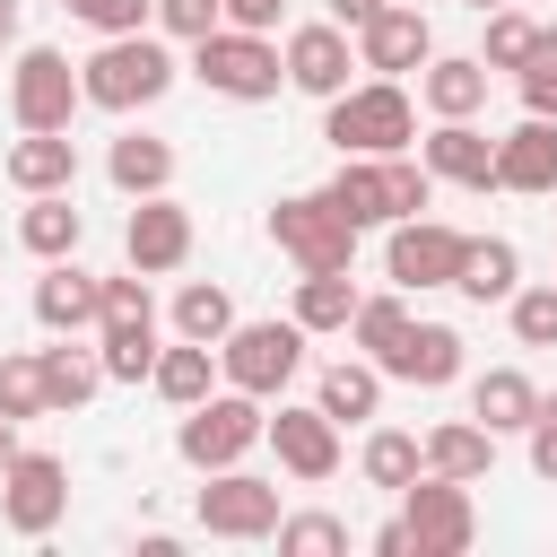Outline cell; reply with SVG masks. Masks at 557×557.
Returning <instances> with one entry per match:
<instances>
[{
	"label": "cell",
	"instance_id": "obj_1",
	"mask_svg": "<svg viewBox=\"0 0 557 557\" xmlns=\"http://www.w3.org/2000/svg\"><path fill=\"white\" fill-rule=\"evenodd\" d=\"M174 87V52L139 26V35H104L87 61H78V96L104 104V113H131V104H157Z\"/></svg>",
	"mask_w": 557,
	"mask_h": 557
},
{
	"label": "cell",
	"instance_id": "obj_2",
	"mask_svg": "<svg viewBox=\"0 0 557 557\" xmlns=\"http://www.w3.org/2000/svg\"><path fill=\"white\" fill-rule=\"evenodd\" d=\"M322 139L339 157H400L418 139V113L400 96V78H366V87H339L331 113H322Z\"/></svg>",
	"mask_w": 557,
	"mask_h": 557
},
{
	"label": "cell",
	"instance_id": "obj_3",
	"mask_svg": "<svg viewBox=\"0 0 557 557\" xmlns=\"http://www.w3.org/2000/svg\"><path fill=\"white\" fill-rule=\"evenodd\" d=\"M191 70H200L218 96H235V104H261V96H278V78H287L278 44L252 35V26H218V35H200V44H191Z\"/></svg>",
	"mask_w": 557,
	"mask_h": 557
},
{
	"label": "cell",
	"instance_id": "obj_4",
	"mask_svg": "<svg viewBox=\"0 0 557 557\" xmlns=\"http://www.w3.org/2000/svg\"><path fill=\"white\" fill-rule=\"evenodd\" d=\"M261 418H270V409H261L252 392H209V400L183 409V435H174V444H183L191 470H235V461L261 444Z\"/></svg>",
	"mask_w": 557,
	"mask_h": 557
},
{
	"label": "cell",
	"instance_id": "obj_5",
	"mask_svg": "<svg viewBox=\"0 0 557 557\" xmlns=\"http://www.w3.org/2000/svg\"><path fill=\"white\" fill-rule=\"evenodd\" d=\"M400 522H409V548L418 557H461L479 540V513H470V479H435L418 470L400 487Z\"/></svg>",
	"mask_w": 557,
	"mask_h": 557
},
{
	"label": "cell",
	"instance_id": "obj_6",
	"mask_svg": "<svg viewBox=\"0 0 557 557\" xmlns=\"http://www.w3.org/2000/svg\"><path fill=\"white\" fill-rule=\"evenodd\" d=\"M218 366H226L235 392L270 400V392H287V374L305 366V331H296V322H235V331L218 339Z\"/></svg>",
	"mask_w": 557,
	"mask_h": 557
},
{
	"label": "cell",
	"instance_id": "obj_7",
	"mask_svg": "<svg viewBox=\"0 0 557 557\" xmlns=\"http://www.w3.org/2000/svg\"><path fill=\"white\" fill-rule=\"evenodd\" d=\"M78 104H87V96H78L70 52L26 44V52H17V70H9V113H17V131H70V113H78Z\"/></svg>",
	"mask_w": 557,
	"mask_h": 557
},
{
	"label": "cell",
	"instance_id": "obj_8",
	"mask_svg": "<svg viewBox=\"0 0 557 557\" xmlns=\"http://www.w3.org/2000/svg\"><path fill=\"white\" fill-rule=\"evenodd\" d=\"M270 235H278V252H287L296 270H348V261H357V226H348L322 191L278 200V209H270Z\"/></svg>",
	"mask_w": 557,
	"mask_h": 557
},
{
	"label": "cell",
	"instance_id": "obj_9",
	"mask_svg": "<svg viewBox=\"0 0 557 557\" xmlns=\"http://www.w3.org/2000/svg\"><path fill=\"white\" fill-rule=\"evenodd\" d=\"M191 513H200L209 540H270V531H278V487L235 461V470H209V487H200Z\"/></svg>",
	"mask_w": 557,
	"mask_h": 557
},
{
	"label": "cell",
	"instance_id": "obj_10",
	"mask_svg": "<svg viewBox=\"0 0 557 557\" xmlns=\"http://www.w3.org/2000/svg\"><path fill=\"white\" fill-rule=\"evenodd\" d=\"M0 513H9L17 540H44V531L70 513V470H61L52 453H26V444H17V461L0 470Z\"/></svg>",
	"mask_w": 557,
	"mask_h": 557
},
{
	"label": "cell",
	"instance_id": "obj_11",
	"mask_svg": "<svg viewBox=\"0 0 557 557\" xmlns=\"http://www.w3.org/2000/svg\"><path fill=\"white\" fill-rule=\"evenodd\" d=\"M122 252H131V270H139V278L183 270V261H191V209H183V200H165V191H148V200L131 209V226H122Z\"/></svg>",
	"mask_w": 557,
	"mask_h": 557
},
{
	"label": "cell",
	"instance_id": "obj_12",
	"mask_svg": "<svg viewBox=\"0 0 557 557\" xmlns=\"http://www.w3.org/2000/svg\"><path fill=\"white\" fill-rule=\"evenodd\" d=\"M461 226H444V218H400L392 226V278L400 287H453V270H461Z\"/></svg>",
	"mask_w": 557,
	"mask_h": 557
},
{
	"label": "cell",
	"instance_id": "obj_13",
	"mask_svg": "<svg viewBox=\"0 0 557 557\" xmlns=\"http://www.w3.org/2000/svg\"><path fill=\"white\" fill-rule=\"evenodd\" d=\"M426 52H435V26H426L418 9H400V0H383V9L357 26V61H366V70H383V78L426 70Z\"/></svg>",
	"mask_w": 557,
	"mask_h": 557
},
{
	"label": "cell",
	"instance_id": "obj_14",
	"mask_svg": "<svg viewBox=\"0 0 557 557\" xmlns=\"http://www.w3.org/2000/svg\"><path fill=\"white\" fill-rule=\"evenodd\" d=\"M261 435L278 444L287 479H331L339 470V418H322V409H287L278 400V418H261Z\"/></svg>",
	"mask_w": 557,
	"mask_h": 557
},
{
	"label": "cell",
	"instance_id": "obj_15",
	"mask_svg": "<svg viewBox=\"0 0 557 557\" xmlns=\"http://www.w3.org/2000/svg\"><path fill=\"white\" fill-rule=\"evenodd\" d=\"M496 191H557V122L548 113H522L496 139Z\"/></svg>",
	"mask_w": 557,
	"mask_h": 557
},
{
	"label": "cell",
	"instance_id": "obj_16",
	"mask_svg": "<svg viewBox=\"0 0 557 557\" xmlns=\"http://www.w3.org/2000/svg\"><path fill=\"white\" fill-rule=\"evenodd\" d=\"M374 366H383V374H400V383H418V392H435V383H453V374H461V331H453V322H409V331H400V348H383Z\"/></svg>",
	"mask_w": 557,
	"mask_h": 557
},
{
	"label": "cell",
	"instance_id": "obj_17",
	"mask_svg": "<svg viewBox=\"0 0 557 557\" xmlns=\"http://www.w3.org/2000/svg\"><path fill=\"white\" fill-rule=\"evenodd\" d=\"M278 61H287V87H305V96L331 104L348 87V26H296Z\"/></svg>",
	"mask_w": 557,
	"mask_h": 557
},
{
	"label": "cell",
	"instance_id": "obj_18",
	"mask_svg": "<svg viewBox=\"0 0 557 557\" xmlns=\"http://www.w3.org/2000/svg\"><path fill=\"white\" fill-rule=\"evenodd\" d=\"M426 174H435V183H461V191H487V183H496V139H487L479 122H435Z\"/></svg>",
	"mask_w": 557,
	"mask_h": 557
},
{
	"label": "cell",
	"instance_id": "obj_19",
	"mask_svg": "<svg viewBox=\"0 0 557 557\" xmlns=\"http://www.w3.org/2000/svg\"><path fill=\"white\" fill-rule=\"evenodd\" d=\"M418 96L435 104V122H470V113L487 104V61H479V52H453V61H435V52H426Z\"/></svg>",
	"mask_w": 557,
	"mask_h": 557
},
{
	"label": "cell",
	"instance_id": "obj_20",
	"mask_svg": "<svg viewBox=\"0 0 557 557\" xmlns=\"http://www.w3.org/2000/svg\"><path fill=\"white\" fill-rule=\"evenodd\" d=\"M9 183L17 191H70L78 183V139L70 131H26L9 148Z\"/></svg>",
	"mask_w": 557,
	"mask_h": 557
},
{
	"label": "cell",
	"instance_id": "obj_21",
	"mask_svg": "<svg viewBox=\"0 0 557 557\" xmlns=\"http://www.w3.org/2000/svg\"><path fill=\"white\" fill-rule=\"evenodd\" d=\"M453 287H461L470 305H505V296L522 287V252H513L505 235H470V244H461V270H453Z\"/></svg>",
	"mask_w": 557,
	"mask_h": 557
},
{
	"label": "cell",
	"instance_id": "obj_22",
	"mask_svg": "<svg viewBox=\"0 0 557 557\" xmlns=\"http://www.w3.org/2000/svg\"><path fill=\"white\" fill-rule=\"evenodd\" d=\"M322 200L348 226H392V191H383V157H339V174L322 183Z\"/></svg>",
	"mask_w": 557,
	"mask_h": 557
},
{
	"label": "cell",
	"instance_id": "obj_23",
	"mask_svg": "<svg viewBox=\"0 0 557 557\" xmlns=\"http://www.w3.org/2000/svg\"><path fill=\"white\" fill-rule=\"evenodd\" d=\"M78 235H87V218H78V200H70V191H26L17 244H26L35 261H61V252H78Z\"/></svg>",
	"mask_w": 557,
	"mask_h": 557
},
{
	"label": "cell",
	"instance_id": "obj_24",
	"mask_svg": "<svg viewBox=\"0 0 557 557\" xmlns=\"http://www.w3.org/2000/svg\"><path fill=\"white\" fill-rule=\"evenodd\" d=\"M35 322H44V331H87V322H96V278H87L70 252L35 278Z\"/></svg>",
	"mask_w": 557,
	"mask_h": 557
},
{
	"label": "cell",
	"instance_id": "obj_25",
	"mask_svg": "<svg viewBox=\"0 0 557 557\" xmlns=\"http://www.w3.org/2000/svg\"><path fill=\"white\" fill-rule=\"evenodd\" d=\"M313 409L322 418H374L383 409V366L374 357H339V366H322V392H313Z\"/></svg>",
	"mask_w": 557,
	"mask_h": 557
},
{
	"label": "cell",
	"instance_id": "obj_26",
	"mask_svg": "<svg viewBox=\"0 0 557 557\" xmlns=\"http://www.w3.org/2000/svg\"><path fill=\"white\" fill-rule=\"evenodd\" d=\"M531 409H540V392H531V374H522V366H496V374H479V383H470V418H479L487 435L531 426Z\"/></svg>",
	"mask_w": 557,
	"mask_h": 557
},
{
	"label": "cell",
	"instance_id": "obj_27",
	"mask_svg": "<svg viewBox=\"0 0 557 557\" xmlns=\"http://www.w3.org/2000/svg\"><path fill=\"white\" fill-rule=\"evenodd\" d=\"M418 453H426V470H435V479H487V461H496V435H487L479 418H444V426H435Z\"/></svg>",
	"mask_w": 557,
	"mask_h": 557
},
{
	"label": "cell",
	"instance_id": "obj_28",
	"mask_svg": "<svg viewBox=\"0 0 557 557\" xmlns=\"http://www.w3.org/2000/svg\"><path fill=\"white\" fill-rule=\"evenodd\" d=\"M104 174H113L131 200H148V191H165V183H174V148H165V139H148V131H122V139H113V157H104Z\"/></svg>",
	"mask_w": 557,
	"mask_h": 557
},
{
	"label": "cell",
	"instance_id": "obj_29",
	"mask_svg": "<svg viewBox=\"0 0 557 557\" xmlns=\"http://www.w3.org/2000/svg\"><path fill=\"white\" fill-rule=\"evenodd\" d=\"M348 313H357V287H348V270H305L296 278V331L313 339V331H348Z\"/></svg>",
	"mask_w": 557,
	"mask_h": 557
},
{
	"label": "cell",
	"instance_id": "obj_30",
	"mask_svg": "<svg viewBox=\"0 0 557 557\" xmlns=\"http://www.w3.org/2000/svg\"><path fill=\"white\" fill-rule=\"evenodd\" d=\"M35 366H44V409H87L104 383V366L87 348H70V331H61V348H35Z\"/></svg>",
	"mask_w": 557,
	"mask_h": 557
},
{
	"label": "cell",
	"instance_id": "obj_31",
	"mask_svg": "<svg viewBox=\"0 0 557 557\" xmlns=\"http://www.w3.org/2000/svg\"><path fill=\"white\" fill-rule=\"evenodd\" d=\"M209 374H218V348H200V339H183V348H157V366H148L157 400H174V409L209 400Z\"/></svg>",
	"mask_w": 557,
	"mask_h": 557
},
{
	"label": "cell",
	"instance_id": "obj_32",
	"mask_svg": "<svg viewBox=\"0 0 557 557\" xmlns=\"http://www.w3.org/2000/svg\"><path fill=\"white\" fill-rule=\"evenodd\" d=\"M174 331H183V339H200V348H218V339L235 331V296H226V287H209V278H191V287L174 296Z\"/></svg>",
	"mask_w": 557,
	"mask_h": 557
},
{
	"label": "cell",
	"instance_id": "obj_33",
	"mask_svg": "<svg viewBox=\"0 0 557 557\" xmlns=\"http://www.w3.org/2000/svg\"><path fill=\"white\" fill-rule=\"evenodd\" d=\"M96 331H157V305H148V278H96Z\"/></svg>",
	"mask_w": 557,
	"mask_h": 557
},
{
	"label": "cell",
	"instance_id": "obj_34",
	"mask_svg": "<svg viewBox=\"0 0 557 557\" xmlns=\"http://www.w3.org/2000/svg\"><path fill=\"white\" fill-rule=\"evenodd\" d=\"M418 470H426L418 435H400V426H374V435H366V479H374V487H409Z\"/></svg>",
	"mask_w": 557,
	"mask_h": 557
},
{
	"label": "cell",
	"instance_id": "obj_35",
	"mask_svg": "<svg viewBox=\"0 0 557 557\" xmlns=\"http://www.w3.org/2000/svg\"><path fill=\"white\" fill-rule=\"evenodd\" d=\"M348 331H357V348H366V357H383V348H400V331H409V305H400V296H357Z\"/></svg>",
	"mask_w": 557,
	"mask_h": 557
},
{
	"label": "cell",
	"instance_id": "obj_36",
	"mask_svg": "<svg viewBox=\"0 0 557 557\" xmlns=\"http://www.w3.org/2000/svg\"><path fill=\"white\" fill-rule=\"evenodd\" d=\"M278 548H287V557H339V548H348V522H339V513H296V522L278 513Z\"/></svg>",
	"mask_w": 557,
	"mask_h": 557
},
{
	"label": "cell",
	"instance_id": "obj_37",
	"mask_svg": "<svg viewBox=\"0 0 557 557\" xmlns=\"http://www.w3.org/2000/svg\"><path fill=\"white\" fill-rule=\"evenodd\" d=\"M522 113H548V122H557V26L531 35V61H522Z\"/></svg>",
	"mask_w": 557,
	"mask_h": 557
},
{
	"label": "cell",
	"instance_id": "obj_38",
	"mask_svg": "<svg viewBox=\"0 0 557 557\" xmlns=\"http://www.w3.org/2000/svg\"><path fill=\"white\" fill-rule=\"evenodd\" d=\"M531 35H540V26H531L522 9H487V52H479V61H487V70H522V61H531Z\"/></svg>",
	"mask_w": 557,
	"mask_h": 557
},
{
	"label": "cell",
	"instance_id": "obj_39",
	"mask_svg": "<svg viewBox=\"0 0 557 557\" xmlns=\"http://www.w3.org/2000/svg\"><path fill=\"white\" fill-rule=\"evenodd\" d=\"M0 418H44V366L35 357H0Z\"/></svg>",
	"mask_w": 557,
	"mask_h": 557
},
{
	"label": "cell",
	"instance_id": "obj_40",
	"mask_svg": "<svg viewBox=\"0 0 557 557\" xmlns=\"http://www.w3.org/2000/svg\"><path fill=\"white\" fill-rule=\"evenodd\" d=\"M513 339L522 348H557V287H513Z\"/></svg>",
	"mask_w": 557,
	"mask_h": 557
},
{
	"label": "cell",
	"instance_id": "obj_41",
	"mask_svg": "<svg viewBox=\"0 0 557 557\" xmlns=\"http://www.w3.org/2000/svg\"><path fill=\"white\" fill-rule=\"evenodd\" d=\"M113 383H148V366H157V331H104V357H96Z\"/></svg>",
	"mask_w": 557,
	"mask_h": 557
},
{
	"label": "cell",
	"instance_id": "obj_42",
	"mask_svg": "<svg viewBox=\"0 0 557 557\" xmlns=\"http://www.w3.org/2000/svg\"><path fill=\"white\" fill-rule=\"evenodd\" d=\"M78 26H96V35H139L148 17H157V0H61Z\"/></svg>",
	"mask_w": 557,
	"mask_h": 557
},
{
	"label": "cell",
	"instance_id": "obj_43",
	"mask_svg": "<svg viewBox=\"0 0 557 557\" xmlns=\"http://www.w3.org/2000/svg\"><path fill=\"white\" fill-rule=\"evenodd\" d=\"M383 191H392V226H400V218H418V209H426L435 174H426V165H409V157H383Z\"/></svg>",
	"mask_w": 557,
	"mask_h": 557
},
{
	"label": "cell",
	"instance_id": "obj_44",
	"mask_svg": "<svg viewBox=\"0 0 557 557\" xmlns=\"http://www.w3.org/2000/svg\"><path fill=\"white\" fill-rule=\"evenodd\" d=\"M157 26H165V35H183V44H200V35H218V26H226V9H218V0H157Z\"/></svg>",
	"mask_w": 557,
	"mask_h": 557
},
{
	"label": "cell",
	"instance_id": "obj_45",
	"mask_svg": "<svg viewBox=\"0 0 557 557\" xmlns=\"http://www.w3.org/2000/svg\"><path fill=\"white\" fill-rule=\"evenodd\" d=\"M522 435H531V470H540V479L557 487V392H548V400L531 409V426H522Z\"/></svg>",
	"mask_w": 557,
	"mask_h": 557
},
{
	"label": "cell",
	"instance_id": "obj_46",
	"mask_svg": "<svg viewBox=\"0 0 557 557\" xmlns=\"http://www.w3.org/2000/svg\"><path fill=\"white\" fill-rule=\"evenodd\" d=\"M218 9H226V26H252V35H270L287 0H218Z\"/></svg>",
	"mask_w": 557,
	"mask_h": 557
},
{
	"label": "cell",
	"instance_id": "obj_47",
	"mask_svg": "<svg viewBox=\"0 0 557 557\" xmlns=\"http://www.w3.org/2000/svg\"><path fill=\"white\" fill-rule=\"evenodd\" d=\"M374 557H409V522H383L374 531Z\"/></svg>",
	"mask_w": 557,
	"mask_h": 557
},
{
	"label": "cell",
	"instance_id": "obj_48",
	"mask_svg": "<svg viewBox=\"0 0 557 557\" xmlns=\"http://www.w3.org/2000/svg\"><path fill=\"white\" fill-rule=\"evenodd\" d=\"M374 9H383V0H331V26H366Z\"/></svg>",
	"mask_w": 557,
	"mask_h": 557
},
{
	"label": "cell",
	"instance_id": "obj_49",
	"mask_svg": "<svg viewBox=\"0 0 557 557\" xmlns=\"http://www.w3.org/2000/svg\"><path fill=\"white\" fill-rule=\"evenodd\" d=\"M17 461V418H0V470Z\"/></svg>",
	"mask_w": 557,
	"mask_h": 557
},
{
	"label": "cell",
	"instance_id": "obj_50",
	"mask_svg": "<svg viewBox=\"0 0 557 557\" xmlns=\"http://www.w3.org/2000/svg\"><path fill=\"white\" fill-rule=\"evenodd\" d=\"M17 44V0H0V52Z\"/></svg>",
	"mask_w": 557,
	"mask_h": 557
},
{
	"label": "cell",
	"instance_id": "obj_51",
	"mask_svg": "<svg viewBox=\"0 0 557 557\" xmlns=\"http://www.w3.org/2000/svg\"><path fill=\"white\" fill-rule=\"evenodd\" d=\"M470 9H479V17H487V9H505V0H470Z\"/></svg>",
	"mask_w": 557,
	"mask_h": 557
}]
</instances>
